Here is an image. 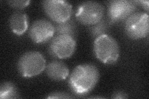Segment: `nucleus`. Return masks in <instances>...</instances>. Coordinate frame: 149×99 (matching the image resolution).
I'll use <instances>...</instances> for the list:
<instances>
[{
    "instance_id": "obj_14",
    "label": "nucleus",
    "mask_w": 149,
    "mask_h": 99,
    "mask_svg": "<svg viewBox=\"0 0 149 99\" xmlns=\"http://www.w3.org/2000/svg\"><path fill=\"white\" fill-rule=\"evenodd\" d=\"M0 98H19L17 89L11 82H4L0 87Z\"/></svg>"
},
{
    "instance_id": "obj_3",
    "label": "nucleus",
    "mask_w": 149,
    "mask_h": 99,
    "mask_svg": "<svg viewBox=\"0 0 149 99\" xmlns=\"http://www.w3.org/2000/svg\"><path fill=\"white\" fill-rule=\"evenodd\" d=\"M46 60L39 51H30L22 54L17 63L18 72L22 77L32 78L37 76L45 69Z\"/></svg>"
},
{
    "instance_id": "obj_18",
    "label": "nucleus",
    "mask_w": 149,
    "mask_h": 99,
    "mask_svg": "<svg viewBox=\"0 0 149 99\" xmlns=\"http://www.w3.org/2000/svg\"><path fill=\"white\" fill-rule=\"evenodd\" d=\"M137 4H140V5L142 6L143 8L146 9L147 11H148V6L149 2L148 1H136Z\"/></svg>"
},
{
    "instance_id": "obj_9",
    "label": "nucleus",
    "mask_w": 149,
    "mask_h": 99,
    "mask_svg": "<svg viewBox=\"0 0 149 99\" xmlns=\"http://www.w3.org/2000/svg\"><path fill=\"white\" fill-rule=\"evenodd\" d=\"M55 34L53 24L45 19L36 20L29 30V36L35 44H44L49 42Z\"/></svg>"
},
{
    "instance_id": "obj_8",
    "label": "nucleus",
    "mask_w": 149,
    "mask_h": 99,
    "mask_svg": "<svg viewBox=\"0 0 149 99\" xmlns=\"http://www.w3.org/2000/svg\"><path fill=\"white\" fill-rule=\"evenodd\" d=\"M138 4L136 1L129 0H114L109 3L108 16L112 22H120L125 20L136 12Z\"/></svg>"
},
{
    "instance_id": "obj_13",
    "label": "nucleus",
    "mask_w": 149,
    "mask_h": 99,
    "mask_svg": "<svg viewBox=\"0 0 149 99\" xmlns=\"http://www.w3.org/2000/svg\"><path fill=\"white\" fill-rule=\"evenodd\" d=\"M112 24L113 23L109 20V19H106L103 18L96 24L90 26L89 32L93 38L96 39L102 35L108 34Z\"/></svg>"
},
{
    "instance_id": "obj_15",
    "label": "nucleus",
    "mask_w": 149,
    "mask_h": 99,
    "mask_svg": "<svg viewBox=\"0 0 149 99\" xmlns=\"http://www.w3.org/2000/svg\"><path fill=\"white\" fill-rule=\"evenodd\" d=\"M8 4L11 7L21 10L29 5L31 3L30 1H8Z\"/></svg>"
},
{
    "instance_id": "obj_16",
    "label": "nucleus",
    "mask_w": 149,
    "mask_h": 99,
    "mask_svg": "<svg viewBox=\"0 0 149 99\" xmlns=\"http://www.w3.org/2000/svg\"><path fill=\"white\" fill-rule=\"evenodd\" d=\"M47 98H70L72 97L70 94L63 92H55L50 93L47 97Z\"/></svg>"
},
{
    "instance_id": "obj_11",
    "label": "nucleus",
    "mask_w": 149,
    "mask_h": 99,
    "mask_svg": "<svg viewBox=\"0 0 149 99\" xmlns=\"http://www.w3.org/2000/svg\"><path fill=\"white\" fill-rule=\"evenodd\" d=\"M9 27L14 34L21 35L28 29V17L26 13L21 10L14 12L9 18Z\"/></svg>"
},
{
    "instance_id": "obj_17",
    "label": "nucleus",
    "mask_w": 149,
    "mask_h": 99,
    "mask_svg": "<svg viewBox=\"0 0 149 99\" xmlns=\"http://www.w3.org/2000/svg\"><path fill=\"white\" fill-rule=\"evenodd\" d=\"M112 98H128V96L126 93H125L123 91H117L114 92L113 94V96H112Z\"/></svg>"
},
{
    "instance_id": "obj_10",
    "label": "nucleus",
    "mask_w": 149,
    "mask_h": 99,
    "mask_svg": "<svg viewBox=\"0 0 149 99\" xmlns=\"http://www.w3.org/2000/svg\"><path fill=\"white\" fill-rule=\"evenodd\" d=\"M47 76L54 81H62L69 76V69L63 61L55 60L46 65Z\"/></svg>"
},
{
    "instance_id": "obj_6",
    "label": "nucleus",
    "mask_w": 149,
    "mask_h": 99,
    "mask_svg": "<svg viewBox=\"0 0 149 99\" xmlns=\"http://www.w3.org/2000/svg\"><path fill=\"white\" fill-rule=\"evenodd\" d=\"M76 39L69 35H56L51 40L49 51L55 58L71 57L76 50Z\"/></svg>"
},
{
    "instance_id": "obj_2",
    "label": "nucleus",
    "mask_w": 149,
    "mask_h": 99,
    "mask_svg": "<svg viewBox=\"0 0 149 99\" xmlns=\"http://www.w3.org/2000/svg\"><path fill=\"white\" fill-rule=\"evenodd\" d=\"M93 50L96 57L104 64L115 63L119 57V44L108 34L102 35L95 39Z\"/></svg>"
},
{
    "instance_id": "obj_1",
    "label": "nucleus",
    "mask_w": 149,
    "mask_h": 99,
    "mask_svg": "<svg viewBox=\"0 0 149 99\" xmlns=\"http://www.w3.org/2000/svg\"><path fill=\"white\" fill-rule=\"evenodd\" d=\"M100 74L95 65L85 63L74 68L69 78L68 84L72 91L77 95H86L95 87Z\"/></svg>"
},
{
    "instance_id": "obj_5",
    "label": "nucleus",
    "mask_w": 149,
    "mask_h": 99,
    "mask_svg": "<svg viewBox=\"0 0 149 99\" xmlns=\"http://www.w3.org/2000/svg\"><path fill=\"white\" fill-rule=\"evenodd\" d=\"M148 15L146 12H136L125 21V32L129 38L139 40L148 35Z\"/></svg>"
},
{
    "instance_id": "obj_4",
    "label": "nucleus",
    "mask_w": 149,
    "mask_h": 99,
    "mask_svg": "<svg viewBox=\"0 0 149 99\" xmlns=\"http://www.w3.org/2000/svg\"><path fill=\"white\" fill-rule=\"evenodd\" d=\"M104 8L96 1H88L79 4L75 13L76 19L85 26H91L104 18Z\"/></svg>"
},
{
    "instance_id": "obj_7",
    "label": "nucleus",
    "mask_w": 149,
    "mask_h": 99,
    "mask_svg": "<svg viewBox=\"0 0 149 99\" xmlns=\"http://www.w3.org/2000/svg\"><path fill=\"white\" fill-rule=\"evenodd\" d=\"M43 9L47 16L56 23L67 21L72 15V6L63 0H47L42 3Z\"/></svg>"
},
{
    "instance_id": "obj_12",
    "label": "nucleus",
    "mask_w": 149,
    "mask_h": 99,
    "mask_svg": "<svg viewBox=\"0 0 149 99\" xmlns=\"http://www.w3.org/2000/svg\"><path fill=\"white\" fill-rule=\"evenodd\" d=\"M54 27L56 35H69L76 38L77 27L75 22L71 19L63 22L56 23Z\"/></svg>"
}]
</instances>
